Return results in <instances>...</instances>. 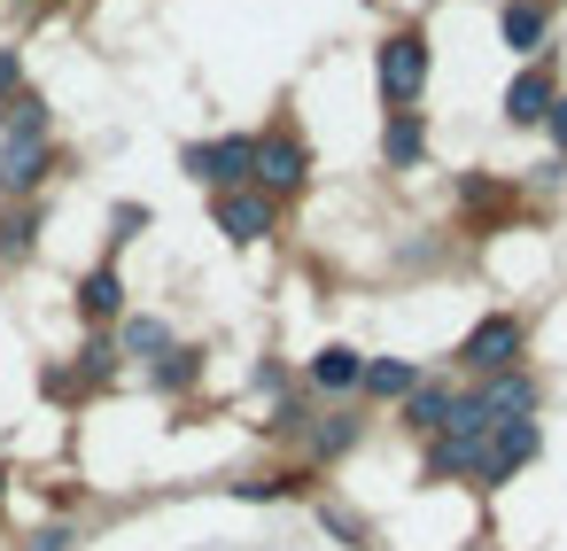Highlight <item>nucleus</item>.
Instances as JSON below:
<instances>
[{"label": "nucleus", "instance_id": "obj_1", "mask_svg": "<svg viewBox=\"0 0 567 551\" xmlns=\"http://www.w3.org/2000/svg\"><path fill=\"white\" fill-rule=\"evenodd\" d=\"M513 357H520V319H513V311L482 319V326L466 334V350H458V365H474L482 381H489V373H513Z\"/></svg>", "mask_w": 567, "mask_h": 551}, {"label": "nucleus", "instance_id": "obj_2", "mask_svg": "<svg viewBox=\"0 0 567 551\" xmlns=\"http://www.w3.org/2000/svg\"><path fill=\"white\" fill-rule=\"evenodd\" d=\"M427 86V40L420 32H396L389 48H381V94L389 102H412Z\"/></svg>", "mask_w": 567, "mask_h": 551}, {"label": "nucleus", "instance_id": "obj_3", "mask_svg": "<svg viewBox=\"0 0 567 551\" xmlns=\"http://www.w3.org/2000/svg\"><path fill=\"white\" fill-rule=\"evenodd\" d=\"M187 171L210 179V187H234L257 171V141H210V148H187Z\"/></svg>", "mask_w": 567, "mask_h": 551}, {"label": "nucleus", "instance_id": "obj_4", "mask_svg": "<svg viewBox=\"0 0 567 551\" xmlns=\"http://www.w3.org/2000/svg\"><path fill=\"white\" fill-rule=\"evenodd\" d=\"M482 458H489V427H443L427 474H435V481H451V474H482Z\"/></svg>", "mask_w": 567, "mask_h": 551}, {"label": "nucleus", "instance_id": "obj_5", "mask_svg": "<svg viewBox=\"0 0 567 551\" xmlns=\"http://www.w3.org/2000/svg\"><path fill=\"white\" fill-rule=\"evenodd\" d=\"M536 458V419H505L489 427V458H482V481H513V466Z\"/></svg>", "mask_w": 567, "mask_h": 551}, {"label": "nucleus", "instance_id": "obj_6", "mask_svg": "<svg viewBox=\"0 0 567 551\" xmlns=\"http://www.w3.org/2000/svg\"><path fill=\"white\" fill-rule=\"evenodd\" d=\"M474 404L489 412V427H505V419H528V412H536V381H528V373H489Z\"/></svg>", "mask_w": 567, "mask_h": 551}, {"label": "nucleus", "instance_id": "obj_7", "mask_svg": "<svg viewBox=\"0 0 567 551\" xmlns=\"http://www.w3.org/2000/svg\"><path fill=\"white\" fill-rule=\"evenodd\" d=\"M551 102H559V86H551V71L536 63V71H520L513 86H505V117L513 125H544L551 117Z\"/></svg>", "mask_w": 567, "mask_h": 551}, {"label": "nucleus", "instance_id": "obj_8", "mask_svg": "<svg viewBox=\"0 0 567 551\" xmlns=\"http://www.w3.org/2000/svg\"><path fill=\"white\" fill-rule=\"evenodd\" d=\"M218 226H226L234 241H265V233H272V202H265V195H249V187H226Z\"/></svg>", "mask_w": 567, "mask_h": 551}, {"label": "nucleus", "instance_id": "obj_9", "mask_svg": "<svg viewBox=\"0 0 567 551\" xmlns=\"http://www.w3.org/2000/svg\"><path fill=\"white\" fill-rule=\"evenodd\" d=\"M257 179L265 187H303V148L296 141H257Z\"/></svg>", "mask_w": 567, "mask_h": 551}, {"label": "nucleus", "instance_id": "obj_10", "mask_svg": "<svg viewBox=\"0 0 567 551\" xmlns=\"http://www.w3.org/2000/svg\"><path fill=\"white\" fill-rule=\"evenodd\" d=\"M48 171V141H9V156H0V187H40Z\"/></svg>", "mask_w": 567, "mask_h": 551}, {"label": "nucleus", "instance_id": "obj_11", "mask_svg": "<svg viewBox=\"0 0 567 551\" xmlns=\"http://www.w3.org/2000/svg\"><path fill=\"white\" fill-rule=\"evenodd\" d=\"M497 32H505L513 55H536V40H544V9H536V0H513V9L497 17Z\"/></svg>", "mask_w": 567, "mask_h": 551}, {"label": "nucleus", "instance_id": "obj_12", "mask_svg": "<svg viewBox=\"0 0 567 551\" xmlns=\"http://www.w3.org/2000/svg\"><path fill=\"white\" fill-rule=\"evenodd\" d=\"M358 381H365L373 396H412V388H420V373H412V365H396V357H373V365H358Z\"/></svg>", "mask_w": 567, "mask_h": 551}, {"label": "nucleus", "instance_id": "obj_13", "mask_svg": "<svg viewBox=\"0 0 567 551\" xmlns=\"http://www.w3.org/2000/svg\"><path fill=\"white\" fill-rule=\"evenodd\" d=\"M311 381H319V388H350V381H358V350L327 342V350L311 357Z\"/></svg>", "mask_w": 567, "mask_h": 551}, {"label": "nucleus", "instance_id": "obj_14", "mask_svg": "<svg viewBox=\"0 0 567 551\" xmlns=\"http://www.w3.org/2000/svg\"><path fill=\"white\" fill-rule=\"evenodd\" d=\"M443 419H451V388H412V427H427V435H443Z\"/></svg>", "mask_w": 567, "mask_h": 551}, {"label": "nucleus", "instance_id": "obj_15", "mask_svg": "<svg viewBox=\"0 0 567 551\" xmlns=\"http://www.w3.org/2000/svg\"><path fill=\"white\" fill-rule=\"evenodd\" d=\"M79 303H86V311H94V319H110V311H117V303H125V288H117V272H94V280H86V288H79Z\"/></svg>", "mask_w": 567, "mask_h": 551}, {"label": "nucleus", "instance_id": "obj_16", "mask_svg": "<svg viewBox=\"0 0 567 551\" xmlns=\"http://www.w3.org/2000/svg\"><path fill=\"white\" fill-rule=\"evenodd\" d=\"M125 350H133V357H172V334H164L156 319H133V326H125Z\"/></svg>", "mask_w": 567, "mask_h": 551}, {"label": "nucleus", "instance_id": "obj_17", "mask_svg": "<svg viewBox=\"0 0 567 551\" xmlns=\"http://www.w3.org/2000/svg\"><path fill=\"white\" fill-rule=\"evenodd\" d=\"M381 141H389V164H412V156H420V117H389Z\"/></svg>", "mask_w": 567, "mask_h": 551}, {"label": "nucleus", "instance_id": "obj_18", "mask_svg": "<svg viewBox=\"0 0 567 551\" xmlns=\"http://www.w3.org/2000/svg\"><path fill=\"white\" fill-rule=\"evenodd\" d=\"M156 381H164V388H187V381H195V350H172V357L156 365Z\"/></svg>", "mask_w": 567, "mask_h": 551}, {"label": "nucleus", "instance_id": "obj_19", "mask_svg": "<svg viewBox=\"0 0 567 551\" xmlns=\"http://www.w3.org/2000/svg\"><path fill=\"white\" fill-rule=\"evenodd\" d=\"M544 125H551V148H559V156H567V94H559V102H551V117H544Z\"/></svg>", "mask_w": 567, "mask_h": 551}, {"label": "nucleus", "instance_id": "obj_20", "mask_svg": "<svg viewBox=\"0 0 567 551\" xmlns=\"http://www.w3.org/2000/svg\"><path fill=\"white\" fill-rule=\"evenodd\" d=\"M0 94H17V48H0Z\"/></svg>", "mask_w": 567, "mask_h": 551}, {"label": "nucleus", "instance_id": "obj_21", "mask_svg": "<svg viewBox=\"0 0 567 551\" xmlns=\"http://www.w3.org/2000/svg\"><path fill=\"white\" fill-rule=\"evenodd\" d=\"M63 543H71V536H63V528H48V536H40L32 551H63Z\"/></svg>", "mask_w": 567, "mask_h": 551}]
</instances>
